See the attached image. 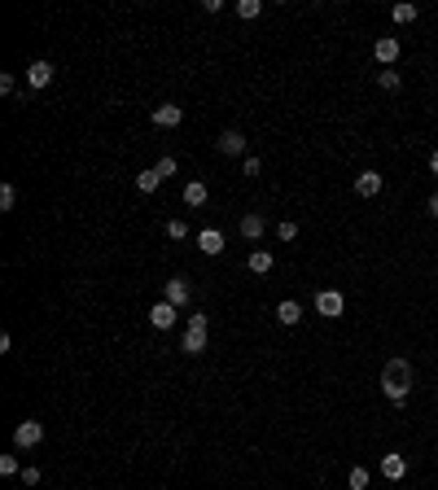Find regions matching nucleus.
Instances as JSON below:
<instances>
[{
	"label": "nucleus",
	"mask_w": 438,
	"mask_h": 490,
	"mask_svg": "<svg viewBox=\"0 0 438 490\" xmlns=\"http://www.w3.org/2000/svg\"><path fill=\"white\" fill-rule=\"evenodd\" d=\"M412 381H416V372H412V359H386V368H381V394L390 399L395 407H403L412 399Z\"/></svg>",
	"instance_id": "f257e3e1"
},
{
	"label": "nucleus",
	"mask_w": 438,
	"mask_h": 490,
	"mask_svg": "<svg viewBox=\"0 0 438 490\" xmlns=\"http://www.w3.org/2000/svg\"><path fill=\"white\" fill-rule=\"evenodd\" d=\"M206 329H210V324H206V315H202V311H198V315H189L184 337H180V350H184V355H202V350H206Z\"/></svg>",
	"instance_id": "f03ea898"
},
{
	"label": "nucleus",
	"mask_w": 438,
	"mask_h": 490,
	"mask_svg": "<svg viewBox=\"0 0 438 490\" xmlns=\"http://www.w3.org/2000/svg\"><path fill=\"white\" fill-rule=\"evenodd\" d=\"M342 311H346L342 289H320V293H316V315H324V320H337Z\"/></svg>",
	"instance_id": "7ed1b4c3"
},
{
	"label": "nucleus",
	"mask_w": 438,
	"mask_h": 490,
	"mask_svg": "<svg viewBox=\"0 0 438 490\" xmlns=\"http://www.w3.org/2000/svg\"><path fill=\"white\" fill-rule=\"evenodd\" d=\"M40 443H44V424L40 420H22L18 429H13V447H18V451H31Z\"/></svg>",
	"instance_id": "20e7f679"
},
{
	"label": "nucleus",
	"mask_w": 438,
	"mask_h": 490,
	"mask_svg": "<svg viewBox=\"0 0 438 490\" xmlns=\"http://www.w3.org/2000/svg\"><path fill=\"white\" fill-rule=\"evenodd\" d=\"M377 468H381L386 482H403V477H408V455H403V451H386Z\"/></svg>",
	"instance_id": "39448f33"
},
{
	"label": "nucleus",
	"mask_w": 438,
	"mask_h": 490,
	"mask_svg": "<svg viewBox=\"0 0 438 490\" xmlns=\"http://www.w3.org/2000/svg\"><path fill=\"white\" fill-rule=\"evenodd\" d=\"M175 320H180V306H171L167 298L149 306V324H154V329H175Z\"/></svg>",
	"instance_id": "423d86ee"
},
{
	"label": "nucleus",
	"mask_w": 438,
	"mask_h": 490,
	"mask_svg": "<svg viewBox=\"0 0 438 490\" xmlns=\"http://www.w3.org/2000/svg\"><path fill=\"white\" fill-rule=\"evenodd\" d=\"M372 57H377V66L390 70L395 61H399V40H395V36H377V44H372Z\"/></svg>",
	"instance_id": "0eeeda50"
},
{
	"label": "nucleus",
	"mask_w": 438,
	"mask_h": 490,
	"mask_svg": "<svg viewBox=\"0 0 438 490\" xmlns=\"http://www.w3.org/2000/svg\"><path fill=\"white\" fill-rule=\"evenodd\" d=\"M215 149L224 154V158H241L246 154V136L237 132V127H228V132H219V140H215Z\"/></svg>",
	"instance_id": "6e6552de"
},
{
	"label": "nucleus",
	"mask_w": 438,
	"mask_h": 490,
	"mask_svg": "<svg viewBox=\"0 0 438 490\" xmlns=\"http://www.w3.org/2000/svg\"><path fill=\"white\" fill-rule=\"evenodd\" d=\"M381 188H386V175H377V171H360V175H355V193H360V198H377Z\"/></svg>",
	"instance_id": "1a4fd4ad"
},
{
	"label": "nucleus",
	"mask_w": 438,
	"mask_h": 490,
	"mask_svg": "<svg viewBox=\"0 0 438 490\" xmlns=\"http://www.w3.org/2000/svg\"><path fill=\"white\" fill-rule=\"evenodd\" d=\"M237 232H241V237H246V241H258V237H263V232H268V219H263V215H258V210H250V215H241V223H237Z\"/></svg>",
	"instance_id": "9d476101"
},
{
	"label": "nucleus",
	"mask_w": 438,
	"mask_h": 490,
	"mask_svg": "<svg viewBox=\"0 0 438 490\" xmlns=\"http://www.w3.org/2000/svg\"><path fill=\"white\" fill-rule=\"evenodd\" d=\"M149 119H154V127H180V123H184V110L167 101V105H154Z\"/></svg>",
	"instance_id": "9b49d317"
},
{
	"label": "nucleus",
	"mask_w": 438,
	"mask_h": 490,
	"mask_svg": "<svg viewBox=\"0 0 438 490\" xmlns=\"http://www.w3.org/2000/svg\"><path fill=\"white\" fill-rule=\"evenodd\" d=\"M53 84V61H31L27 66V88H48Z\"/></svg>",
	"instance_id": "f8f14e48"
},
{
	"label": "nucleus",
	"mask_w": 438,
	"mask_h": 490,
	"mask_svg": "<svg viewBox=\"0 0 438 490\" xmlns=\"http://www.w3.org/2000/svg\"><path fill=\"white\" fill-rule=\"evenodd\" d=\"M189 298H193V285L184 281V276H171L167 281V302L171 306H189Z\"/></svg>",
	"instance_id": "ddd939ff"
},
{
	"label": "nucleus",
	"mask_w": 438,
	"mask_h": 490,
	"mask_svg": "<svg viewBox=\"0 0 438 490\" xmlns=\"http://www.w3.org/2000/svg\"><path fill=\"white\" fill-rule=\"evenodd\" d=\"M198 245H202L206 258H215V254H224V232H219V228H202V232H198Z\"/></svg>",
	"instance_id": "4468645a"
},
{
	"label": "nucleus",
	"mask_w": 438,
	"mask_h": 490,
	"mask_svg": "<svg viewBox=\"0 0 438 490\" xmlns=\"http://www.w3.org/2000/svg\"><path fill=\"white\" fill-rule=\"evenodd\" d=\"M206 198H210L206 179H189L184 184V206H206Z\"/></svg>",
	"instance_id": "2eb2a0df"
},
{
	"label": "nucleus",
	"mask_w": 438,
	"mask_h": 490,
	"mask_svg": "<svg viewBox=\"0 0 438 490\" xmlns=\"http://www.w3.org/2000/svg\"><path fill=\"white\" fill-rule=\"evenodd\" d=\"M277 320H281V324H285V329H294V324H298V320H302V306H298V302H294V298H285V302H281V306H277Z\"/></svg>",
	"instance_id": "dca6fc26"
},
{
	"label": "nucleus",
	"mask_w": 438,
	"mask_h": 490,
	"mask_svg": "<svg viewBox=\"0 0 438 490\" xmlns=\"http://www.w3.org/2000/svg\"><path fill=\"white\" fill-rule=\"evenodd\" d=\"M272 263H277V258H272V250H254V254L246 258V267H250L254 276H268V272H272Z\"/></svg>",
	"instance_id": "f3484780"
},
{
	"label": "nucleus",
	"mask_w": 438,
	"mask_h": 490,
	"mask_svg": "<svg viewBox=\"0 0 438 490\" xmlns=\"http://www.w3.org/2000/svg\"><path fill=\"white\" fill-rule=\"evenodd\" d=\"M390 18H395L399 27H408V22H416V18H421V9L412 5V0H403V5H395V9H390Z\"/></svg>",
	"instance_id": "a211bd4d"
},
{
	"label": "nucleus",
	"mask_w": 438,
	"mask_h": 490,
	"mask_svg": "<svg viewBox=\"0 0 438 490\" xmlns=\"http://www.w3.org/2000/svg\"><path fill=\"white\" fill-rule=\"evenodd\" d=\"M368 482H372V473H368L364 464H355V468L346 473V486H351V490H368Z\"/></svg>",
	"instance_id": "6ab92c4d"
},
{
	"label": "nucleus",
	"mask_w": 438,
	"mask_h": 490,
	"mask_svg": "<svg viewBox=\"0 0 438 490\" xmlns=\"http://www.w3.org/2000/svg\"><path fill=\"white\" fill-rule=\"evenodd\" d=\"M158 184H162V175H158L154 167H149V171H140V175H136V188H140V193H158Z\"/></svg>",
	"instance_id": "aec40b11"
},
{
	"label": "nucleus",
	"mask_w": 438,
	"mask_h": 490,
	"mask_svg": "<svg viewBox=\"0 0 438 490\" xmlns=\"http://www.w3.org/2000/svg\"><path fill=\"white\" fill-rule=\"evenodd\" d=\"M0 477H22L18 455H0Z\"/></svg>",
	"instance_id": "412c9836"
},
{
	"label": "nucleus",
	"mask_w": 438,
	"mask_h": 490,
	"mask_svg": "<svg viewBox=\"0 0 438 490\" xmlns=\"http://www.w3.org/2000/svg\"><path fill=\"white\" fill-rule=\"evenodd\" d=\"M399 70H377V88H386V92H399Z\"/></svg>",
	"instance_id": "4be33fe9"
},
{
	"label": "nucleus",
	"mask_w": 438,
	"mask_h": 490,
	"mask_svg": "<svg viewBox=\"0 0 438 490\" xmlns=\"http://www.w3.org/2000/svg\"><path fill=\"white\" fill-rule=\"evenodd\" d=\"M258 13H263L258 0H237V18H258Z\"/></svg>",
	"instance_id": "5701e85b"
},
{
	"label": "nucleus",
	"mask_w": 438,
	"mask_h": 490,
	"mask_svg": "<svg viewBox=\"0 0 438 490\" xmlns=\"http://www.w3.org/2000/svg\"><path fill=\"white\" fill-rule=\"evenodd\" d=\"M175 167H180V162H175L171 154H167V158H158V162H154V171H158L162 179H171V175H175Z\"/></svg>",
	"instance_id": "b1692460"
},
{
	"label": "nucleus",
	"mask_w": 438,
	"mask_h": 490,
	"mask_svg": "<svg viewBox=\"0 0 438 490\" xmlns=\"http://www.w3.org/2000/svg\"><path fill=\"white\" fill-rule=\"evenodd\" d=\"M167 237H171V241H184V237H189V223H184V219H167Z\"/></svg>",
	"instance_id": "393cba45"
},
{
	"label": "nucleus",
	"mask_w": 438,
	"mask_h": 490,
	"mask_svg": "<svg viewBox=\"0 0 438 490\" xmlns=\"http://www.w3.org/2000/svg\"><path fill=\"white\" fill-rule=\"evenodd\" d=\"M13 206H18V188L5 184V188H0V210H13Z\"/></svg>",
	"instance_id": "a878e982"
},
{
	"label": "nucleus",
	"mask_w": 438,
	"mask_h": 490,
	"mask_svg": "<svg viewBox=\"0 0 438 490\" xmlns=\"http://www.w3.org/2000/svg\"><path fill=\"white\" fill-rule=\"evenodd\" d=\"M277 237H281V241H294V237H298V223H294V219L277 223Z\"/></svg>",
	"instance_id": "bb28decb"
},
{
	"label": "nucleus",
	"mask_w": 438,
	"mask_h": 490,
	"mask_svg": "<svg viewBox=\"0 0 438 490\" xmlns=\"http://www.w3.org/2000/svg\"><path fill=\"white\" fill-rule=\"evenodd\" d=\"M40 477H44V473H40L36 464H27V468H22V486H40Z\"/></svg>",
	"instance_id": "cd10ccee"
},
{
	"label": "nucleus",
	"mask_w": 438,
	"mask_h": 490,
	"mask_svg": "<svg viewBox=\"0 0 438 490\" xmlns=\"http://www.w3.org/2000/svg\"><path fill=\"white\" fill-rule=\"evenodd\" d=\"M0 92L13 96V92H18V79H13V75H0Z\"/></svg>",
	"instance_id": "c85d7f7f"
},
{
	"label": "nucleus",
	"mask_w": 438,
	"mask_h": 490,
	"mask_svg": "<svg viewBox=\"0 0 438 490\" xmlns=\"http://www.w3.org/2000/svg\"><path fill=\"white\" fill-rule=\"evenodd\" d=\"M241 171H246V175H263V162H258V158H246V162H241Z\"/></svg>",
	"instance_id": "c756f323"
},
{
	"label": "nucleus",
	"mask_w": 438,
	"mask_h": 490,
	"mask_svg": "<svg viewBox=\"0 0 438 490\" xmlns=\"http://www.w3.org/2000/svg\"><path fill=\"white\" fill-rule=\"evenodd\" d=\"M425 210H430V215L438 219V193H430V202H425Z\"/></svg>",
	"instance_id": "7c9ffc66"
},
{
	"label": "nucleus",
	"mask_w": 438,
	"mask_h": 490,
	"mask_svg": "<svg viewBox=\"0 0 438 490\" xmlns=\"http://www.w3.org/2000/svg\"><path fill=\"white\" fill-rule=\"evenodd\" d=\"M430 175H438V149L430 154Z\"/></svg>",
	"instance_id": "2f4dec72"
}]
</instances>
